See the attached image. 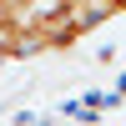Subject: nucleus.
Instances as JSON below:
<instances>
[{
    "label": "nucleus",
    "instance_id": "nucleus-1",
    "mask_svg": "<svg viewBox=\"0 0 126 126\" xmlns=\"http://www.w3.org/2000/svg\"><path fill=\"white\" fill-rule=\"evenodd\" d=\"M5 20H15V5H10V0H0V25H5Z\"/></svg>",
    "mask_w": 126,
    "mask_h": 126
}]
</instances>
